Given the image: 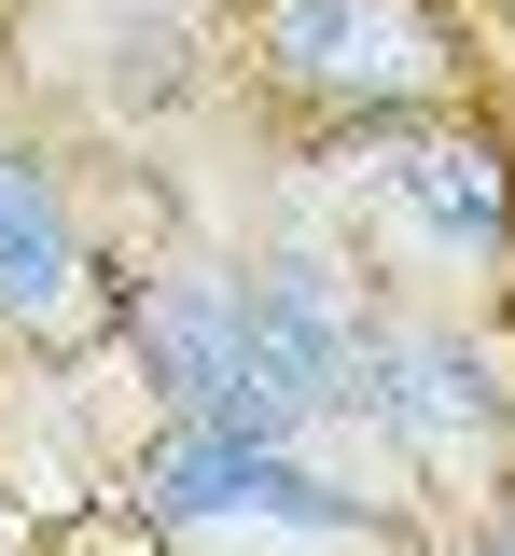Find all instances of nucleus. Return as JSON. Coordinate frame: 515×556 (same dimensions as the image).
I'll list each match as a JSON object with an SVG mask.
<instances>
[{"label":"nucleus","mask_w":515,"mask_h":556,"mask_svg":"<svg viewBox=\"0 0 515 556\" xmlns=\"http://www.w3.org/2000/svg\"><path fill=\"white\" fill-rule=\"evenodd\" d=\"M349 417L432 486H502L515 473V348L474 334L460 306H376Z\"/></svg>","instance_id":"5"},{"label":"nucleus","mask_w":515,"mask_h":556,"mask_svg":"<svg viewBox=\"0 0 515 556\" xmlns=\"http://www.w3.org/2000/svg\"><path fill=\"white\" fill-rule=\"evenodd\" d=\"M126 501L153 543H251V556H418L432 543L404 501H376L321 445H265V431H153Z\"/></svg>","instance_id":"3"},{"label":"nucleus","mask_w":515,"mask_h":556,"mask_svg":"<svg viewBox=\"0 0 515 556\" xmlns=\"http://www.w3.org/2000/svg\"><path fill=\"white\" fill-rule=\"evenodd\" d=\"M0 556H14V501H0Z\"/></svg>","instance_id":"8"},{"label":"nucleus","mask_w":515,"mask_h":556,"mask_svg":"<svg viewBox=\"0 0 515 556\" xmlns=\"http://www.w3.org/2000/svg\"><path fill=\"white\" fill-rule=\"evenodd\" d=\"M237 70H251L265 112H293L321 139L418 126V112H488L460 0H237Z\"/></svg>","instance_id":"2"},{"label":"nucleus","mask_w":515,"mask_h":556,"mask_svg":"<svg viewBox=\"0 0 515 556\" xmlns=\"http://www.w3.org/2000/svg\"><path fill=\"white\" fill-rule=\"evenodd\" d=\"M335 251L363 265L376 306H488L515 278V139L488 112H418V126L335 139Z\"/></svg>","instance_id":"1"},{"label":"nucleus","mask_w":515,"mask_h":556,"mask_svg":"<svg viewBox=\"0 0 515 556\" xmlns=\"http://www.w3.org/2000/svg\"><path fill=\"white\" fill-rule=\"evenodd\" d=\"M112 348L140 362L153 431H265V445H321V404L293 390V362L265 348L251 265H153V278H126Z\"/></svg>","instance_id":"4"},{"label":"nucleus","mask_w":515,"mask_h":556,"mask_svg":"<svg viewBox=\"0 0 515 556\" xmlns=\"http://www.w3.org/2000/svg\"><path fill=\"white\" fill-rule=\"evenodd\" d=\"M112 306H126V278L98 265L71 181L0 126V334L42 348V362H71V348H112Z\"/></svg>","instance_id":"6"},{"label":"nucleus","mask_w":515,"mask_h":556,"mask_svg":"<svg viewBox=\"0 0 515 556\" xmlns=\"http://www.w3.org/2000/svg\"><path fill=\"white\" fill-rule=\"evenodd\" d=\"M418 556H515V473L488 486V501H474V529H432Z\"/></svg>","instance_id":"7"}]
</instances>
